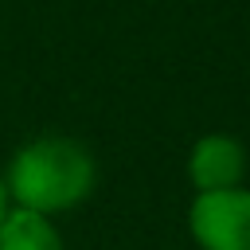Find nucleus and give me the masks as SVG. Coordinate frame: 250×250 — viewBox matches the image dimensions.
I'll return each mask as SVG.
<instances>
[{"mask_svg":"<svg viewBox=\"0 0 250 250\" xmlns=\"http://www.w3.org/2000/svg\"><path fill=\"white\" fill-rule=\"evenodd\" d=\"M94 176H98L94 156L78 141L35 137L12 156L4 188L16 199V207L51 215V211H66L82 203L94 191Z\"/></svg>","mask_w":250,"mask_h":250,"instance_id":"1","label":"nucleus"},{"mask_svg":"<svg viewBox=\"0 0 250 250\" xmlns=\"http://www.w3.org/2000/svg\"><path fill=\"white\" fill-rule=\"evenodd\" d=\"M188 227L203 250H250V191H199L191 199Z\"/></svg>","mask_w":250,"mask_h":250,"instance_id":"2","label":"nucleus"},{"mask_svg":"<svg viewBox=\"0 0 250 250\" xmlns=\"http://www.w3.org/2000/svg\"><path fill=\"white\" fill-rule=\"evenodd\" d=\"M246 172V152L234 137L227 133H207L191 145V156H188V176L195 184V195L199 191H227V188H238Z\"/></svg>","mask_w":250,"mask_h":250,"instance_id":"3","label":"nucleus"},{"mask_svg":"<svg viewBox=\"0 0 250 250\" xmlns=\"http://www.w3.org/2000/svg\"><path fill=\"white\" fill-rule=\"evenodd\" d=\"M0 250H62V238L47 215L16 207L0 223Z\"/></svg>","mask_w":250,"mask_h":250,"instance_id":"4","label":"nucleus"},{"mask_svg":"<svg viewBox=\"0 0 250 250\" xmlns=\"http://www.w3.org/2000/svg\"><path fill=\"white\" fill-rule=\"evenodd\" d=\"M4 215H8V188H4V180H0V223H4Z\"/></svg>","mask_w":250,"mask_h":250,"instance_id":"5","label":"nucleus"}]
</instances>
